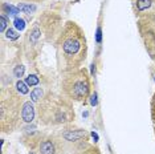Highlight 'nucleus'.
Segmentation results:
<instances>
[{
  "mask_svg": "<svg viewBox=\"0 0 155 154\" xmlns=\"http://www.w3.org/2000/svg\"><path fill=\"white\" fill-rule=\"evenodd\" d=\"M89 93V82L85 73L81 72L78 76L73 77V82L69 86V94L76 100H84Z\"/></svg>",
  "mask_w": 155,
  "mask_h": 154,
  "instance_id": "f257e3e1",
  "label": "nucleus"
},
{
  "mask_svg": "<svg viewBox=\"0 0 155 154\" xmlns=\"http://www.w3.org/2000/svg\"><path fill=\"white\" fill-rule=\"evenodd\" d=\"M81 40H78L77 37H68L66 40L62 43V49L66 55L69 56H73V55H77L81 49Z\"/></svg>",
  "mask_w": 155,
  "mask_h": 154,
  "instance_id": "f03ea898",
  "label": "nucleus"
},
{
  "mask_svg": "<svg viewBox=\"0 0 155 154\" xmlns=\"http://www.w3.org/2000/svg\"><path fill=\"white\" fill-rule=\"evenodd\" d=\"M21 118L24 122H32L35 118V108L32 102H25L23 105V110H21Z\"/></svg>",
  "mask_w": 155,
  "mask_h": 154,
  "instance_id": "7ed1b4c3",
  "label": "nucleus"
},
{
  "mask_svg": "<svg viewBox=\"0 0 155 154\" xmlns=\"http://www.w3.org/2000/svg\"><path fill=\"white\" fill-rule=\"evenodd\" d=\"M85 136H86L85 130H66L64 134H62V137H64L66 141L76 142V141H78V139L84 138Z\"/></svg>",
  "mask_w": 155,
  "mask_h": 154,
  "instance_id": "20e7f679",
  "label": "nucleus"
},
{
  "mask_svg": "<svg viewBox=\"0 0 155 154\" xmlns=\"http://www.w3.org/2000/svg\"><path fill=\"white\" fill-rule=\"evenodd\" d=\"M56 148H54V143L51 141V139H47V141L41 142L40 145V153L41 154H54Z\"/></svg>",
  "mask_w": 155,
  "mask_h": 154,
  "instance_id": "39448f33",
  "label": "nucleus"
},
{
  "mask_svg": "<svg viewBox=\"0 0 155 154\" xmlns=\"http://www.w3.org/2000/svg\"><path fill=\"white\" fill-rule=\"evenodd\" d=\"M151 0H137V8L138 11H144V9L150 8Z\"/></svg>",
  "mask_w": 155,
  "mask_h": 154,
  "instance_id": "423d86ee",
  "label": "nucleus"
},
{
  "mask_svg": "<svg viewBox=\"0 0 155 154\" xmlns=\"http://www.w3.org/2000/svg\"><path fill=\"white\" fill-rule=\"evenodd\" d=\"M43 89L41 88H35L32 92H31V99H32V101H35V102H36V101H38L41 99V97H43Z\"/></svg>",
  "mask_w": 155,
  "mask_h": 154,
  "instance_id": "0eeeda50",
  "label": "nucleus"
},
{
  "mask_svg": "<svg viewBox=\"0 0 155 154\" xmlns=\"http://www.w3.org/2000/svg\"><path fill=\"white\" fill-rule=\"evenodd\" d=\"M25 82H27L28 86H35V85H37V84L40 82V79H38L36 75H29L25 79Z\"/></svg>",
  "mask_w": 155,
  "mask_h": 154,
  "instance_id": "6e6552de",
  "label": "nucleus"
},
{
  "mask_svg": "<svg viewBox=\"0 0 155 154\" xmlns=\"http://www.w3.org/2000/svg\"><path fill=\"white\" fill-rule=\"evenodd\" d=\"M17 8H19L20 11L25 12V13H31V12H33L35 9H36V7L31 5V4H19L17 5Z\"/></svg>",
  "mask_w": 155,
  "mask_h": 154,
  "instance_id": "1a4fd4ad",
  "label": "nucleus"
},
{
  "mask_svg": "<svg viewBox=\"0 0 155 154\" xmlns=\"http://www.w3.org/2000/svg\"><path fill=\"white\" fill-rule=\"evenodd\" d=\"M16 88H17V90H19L21 94H27L28 93V85H27V82H23L21 80L16 82Z\"/></svg>",
  "mask_w": 155,
  "mask_h": 154,
  "instance_id": "9d476101",
  "label": "nucleus"
},
{
  "mask_svg": "<svg viewBox=\"0 0 155 154\" xmlns=\"http://www.w3.org/2000/svg\"><path fill=\"white\" fill-rule=\"evenodd\" d=\"M13 25H15L16 29L23 31L24 28H25V22H24V19H20V17H16V19H15V22H13Z\"/></svg>",
  "mask_w": 155,
  "mask_h": 154,
  "instance_id": "9b49d317",
  "label": "nucleus"
},
{
  "mask_svg": "<svg viewBox=\"0 0 155 154\" xmlns=\"http://www.w3.org/2000/svg\"><path fill=\"white\" fill-rule=\"evenodd\" d=\"M24 71H25V66L17 65V66H15V69H13V75H15V77H17V79H20V77H23Z\"/></svg>",
  "mask_w": 155,
  "mask_h": 154,
  "instance_id": "f8f14e48",
  "label": "nucleus"
},
{
  "mask_svg": "<svg viewBox=\"0 0 155 154\" xmlns=\"http://www.w3.org/2000/svg\"><path fill=\"white\" fill-rule=\"evenodd\" d=\"M7 37H8L9 40H16V38H19V33H17L15 29L9 28V29L7 31Z\"/></svg>",
  "mask_w": 155,
  "mask_h": 154,
  "instance_id": "ddd939ff",
  "label": "nucleus"
},
{
  "mask_svg": "<svg viewBox=\"0 0 155 154\" xmlns=\"http://www.w3.org/2000/svg\"><path fill=\"white\" fill-rule=\"evenodd\" d=\"M4 8L8 11L9 15H12V16H16L17 13H19V8H15V7H12V5H9V4H5Z\"/></svg>",
  "mask_w": 155,
  "mask_h": 154,
  "instance_id": "4468645a",
  "label": "nucleus"
},
{
  "mask_svg": "<svg viewBox=\"0 0 155 154\" xmlns=\"http://www.w3.org/2000/svg\"><path fill=\"white\" fill-rule=\"evenodd\" d=\"M38 37H40V29H38V28H35V29L32 31V33H31V41L35 43Z\"/></svg>",
  "mask_w": 155,
  "mask_h": 154,
  "instance_id": "2eb2a0df",
  "label": "nucleus"
},
{
  "mask_svg": "<svg viewBox=\"0 0 155 154\" xmlns=\"http://www.w3.org/2000/svg\"><path fill=\"white\" fill-rule=\"evenodd\" d=\"M0 31H2V32H4L5 31V28H7V24H8V22H7V19H5V16L4 15H2L0 16Z\"/></svg>",
  "mask_w": 155,
  "mask_h": 154,
  "instance_id": "dca6fc26",
  "label": "nucleus"
},
{
  "mask_svg": "<svg viewBox=\"0 0 155 154\" xmlns=\"http://www.w3.org/2000/svg\"><path fill=\"white\" fill-rule=\"evenodd\" d=\"M96 40H97V43L100 44L101 43V40H102V29L100 27L97 28V32H96Z\"/></svg>",
  "mask_w": 155,
  "mask_h": 154,
  "instance_id": "f3484780",
  "label": "nucleus"
},
{
  "mask_svg": "<svg viewBox=\"0 0 155 154\" xmlns=\"http://www.w3.org/2000/svg\"><path fill=\"white\" fill-rule=\"evenodd\" d=\"M90 105H91V106H96V105H97V93L91 94V97H90Z\"/></svg>",
  "mask_w": 155,
  "mask_h": 154,
  "instance_id": "a211bd4d",
  "label": "nucleus"
},
{
  "mask_svg": "<svg viewBox=\"0 0 155 154\" xmlns=\"http://www.w3.org/2000/svg\"><path fill=\"white\" fill-rule=\"evenodd\" d=\"M91 137H93V139H94V141H98V134H97V133L96 132H91Z\"/></svg>",
  "mask_w": 155,
  "mask_h": 154,
  "instance_id": "6ab92c4d",
  "label": "nucleus"
},
{
  "mask_svg": "<svg viewBox=\"0 0 155 154\" xmlns=\"http://www.w3.org/2000/svg\"><path fill=\"white\" fill-rule=\"evenodd\" d=\"M29 154H33V153H29Z\"/></svg>",
  "mask_w": 155,
  "mask_h": 154,
  "instance_id": "aec40b11",
  "label": "nucleus"
}]
</instances>
